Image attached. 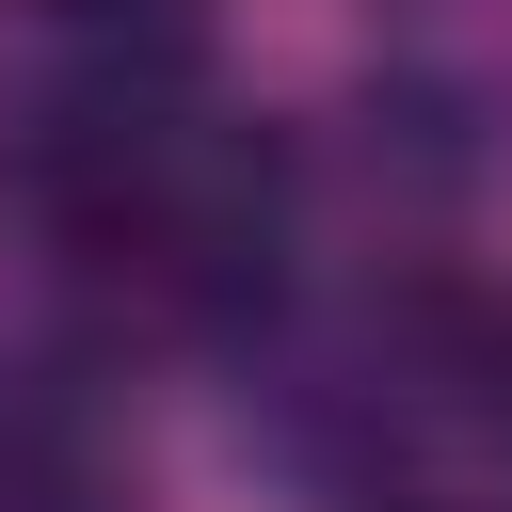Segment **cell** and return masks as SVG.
<instances>
[{
  "instance_id": "1",
  "label": "cell",
  "mask_w": 512,
  "mask_h": 512,
  "mask_svg": "<svg viewBox=\"0 0 512 512\" xmlns=\"http://www.w3.org/2000/svg\"><path fill=\"white\" fill-rule=\"evenodd\" d=\"M0 176L144 320H240L288 240V144L176 0H0Z\"/></svg>"
},
{
  "instance_id": "3",
  "label": "cell",
  "mask_w": 512,
  "mask_h": 512,
  "mask_svg": "<svg viewBox=\"0 0 512 512\" xmlns=\"http://www.w3.org/2000/svg\"><path fill=\"white\" fill-rule=\"evenodd\" d=\"M400 512H480V496H400Z\"/></svg>"
},
{
  "instance_id": "2",
  "label": "cell",
  "mask_w": 512,
  "mask_h": 512,
  "mask_svg": "<svg viewBox=\"0 0 512 512\" xmlns=\"http://www.w3.org/2000/svg\"><path fill=\"white\" fill-rule=\"evenodd\" d=\"M496 416H512V336H496Z\"/></svg>"
}]
</instances>
